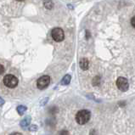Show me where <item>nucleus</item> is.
I'll list each match as a JSON object with an SVG mask.
<instances>
[{
	"label": "nucleus",
	"mask_w": 135,
	"mask_h": 135,
	"mask_svg": "<svg viewBox=\"0 0 135 135\" xmlns=\"http://www.w3.org/2000/svg\"><path fill=\"white\" fill-rule=\"evenodd\" d=\"M60 135H70L69 134V132L66 130H62L61 132L60 133Z\"/></svg>",
	"instance_id": "nucleus-11"
},
{
	"label": "nucleus",
	"mask_w": 135,
	"mask_h": 135,
	"mask_svg": "<svg viewBox=\"0 0 135 135\" xmlns=\"http://www.w3.org/2000/svg\"><path fill=\"white\" fill-rule=\"evenodd\" d=\"M16 1H19V2H21V1H24V0H16Z\"/></svg>",
	"instance_id": "nucleus-17"
},
{
	"label": "nucleus",
	"mask_w": 135,
	"mask_h": 135,
	"mask_svg": "<svg viewBox=\"0 0 135 135\" xmlns=\"http://www.w3.org/2000/svg\"><path fill=\"white\" fill-rule=\"evenodd\" d=\"M131 24H132L133 27L134 28V27H135V17H134V16H133L132 19H131Z\"/></svg>",
	"instance_id": "nucleus-12"
},
{
	"label": "nucleus",
	"mask_w": 135,
	"mask_h": 135,
	"mask_svg": "<svg viewBox=\"0 0 135 135\" xmlns=\"http://www.w3.org/2000/svg\"><path fill=\"white\" fill-rule=\"evenodd\" d=\"M30 121H31V118L30 117H27V118L24 119V120H23L21 122V126L22 127V128H26V127H27L29 125Z\"/></svg>",
	"instance_id": "nucleus-9"
},
{
	"label": "nucleus",
	"mask_w": 135,
	"mask_h": 135,
	"mask_svg": "<svg viewBox=\"0 0 135 135\" xmlns=\"http://www.w3.org/2000/svg\"><path fill=\"white\" fill-rule=\"evenodd\" d=\"M88 66H89V62H88V60L86 58H83V59L81 60L80 61V67L83 69V70H88Z\"/></svg>",
	"instance_id": "nucleus-6"
},
{
	"label": "nucleus",
	"mask_w": 135,
	"mask_h": 135,
	"mask_svg": "<svg viewBox=\"0 0 135 135\" xmlns=\"http://www.w3.org/2000/svg\"><path fill=\"white\" fill-rule=\"evenodd\" d=\"M44 5L47 9H52L54 8V3L51 0H44Z\"/></svg>",
	"instance_id": "nucleus-7"
},
{
	"label": "nucleus",
	"mask_w": 135,
	"mask_h": 135,
	"mask_svg": "<svg viewBox=\"0 0 135 135\" xmlns=\"http://www.w3.org/2000/svg\"><path fill=\"white\" fill-rule=\"evenodd\" d=\"M50 83V78L49 76H41V78L37 80V88H39V89H44V88H47L49 86V84Z\"/></svg>",
	"instance_id": "nucleus-5"
},
{
	"label": "nucleus",
	"mask_w": 135,
	"mask_h": 135,
	"mask_svg": "<svg viewBox=\"0 0 135 135\" xmlns=\"http://www.w3.org/2000/svg\"><path fill=\"white\" fill-rule=\"evenodd\" d=\"M117 88L120 89L121 91L125 92L129 88V83H128V81L125 78H122V76H120L118 78L117 80Z\"/></svg>",
	"instance_id": "nucleus-4"
},
{
	"label": "nucleus",
	"mask_w": 135,
	"mask_h": 135,
	"mask_svg": "<svg viewBox=\"0 0 135 135\" xmlns=\"http://www.w3.org/2000/svg\"><path fill=\"white\" fill-rule=\"evenodd\" d=\"M3 104H4V100H3L1 97H0V106L3 105Z\"/></svg>",
	"instance_id": "nucleus-15"
},
{
	"label": "nucleus",
	"mask_w": 135,
	"mask_h": 135,
	"mask_svg": "<svg viewBox=\"0 0 135 135\" xmlns=\"http://www.w3.org/2000/svg\"><path fill=\"white\" fill-rule=\"evenodd\" d=\"M3 83H4V85L6 87L13 88L17 86L18 79L16 76H15L14 75L8 74V75L4 76V78H3Z\"/></svg>",
	"instance_id": "nucleus-2"
},
{
	"label": "nucleus",
	"mask_w": 135,
	"mask_h": 135,
	"mask_svg": "<svg viewBox=\"0 0 135 135\" xmlns=\"http://www.w3.org/2000/svg\"><path fill=\"white\" fill-rule=\"evenodd\" d=\"M51 35H52L53 39L55 42H61V41H63L64 38H65L64 31L61 28H59V27H56L55 29H53L52 32H51Z\"/></svg>",
	"instance_id": "nucleus-3"
},
{
	"label": "nucleus",
	"mask_w": 135,
	"mask_h": 135,
	"mask_svg": "<svg viewBox=\"0 0 135 135\" xmlns=\"http://www.w3.org/2000/svg\"><path fill=\"white\" fill-rule=\"evenodd\" d=\"M90 111L88 110H82L76 115V121L80 125L85 124L90 119Z\"/></svg>",
	"instance_id": "nucleus-1"
},
{
	"label": "nucleus",
	"mask_w": 135,
	"mask_h": 135,
	"mask_svg": "<svg viewBox=\"0 0 135 135\" xmlns=\"http://www.w3.org/2000/svg\"><path fill=\"white\" fill-rule=\"evenodd\" d=\"M3 71H4V67L3 66V65L0 64V75H2Z\"/></svg>",
	"instance_id": "nucleus-13"
},
{
	"label": "nucleus",
	"mask_w": 135,
	"mask_h": 135,
	"mask_svg": "<svg viewBox=\"0 0 135 135\" xmlns=\"http://www.w3.org/2000/svg\"><path fill=\"white\" fill-rule=\"evenodd\" d=\"M10 135H22V134L20 133H11Z\"/></svg>",
	"instance_id": "nucleus-16"
},
{
	"label": "nucleus",
	"mask_w": 135,
	"mask_h": 135,
	"mask_svg": "<svg viewBox=\"0 0 135 135\" xmlns=\"http://www.w3.org/2000/svg\"><path fill=\"white\" fill-rule=\"evenodd\" d=\"M30 129L32 130V131H36V130L37 129V126H34V125H33V126L31 127Z\"/></svg>",
	"instance_id": "nucleus-14"
},
{
	"label": "nucleus",
	"mask_w": 135,
	"mask_h": 135,
	"mask_svg": "<svg viewBox=\"0 0 135 135\" xmlns=\"http://www.w3.org/2000/svg\"><path fill=\"white\" fill-rule=\"evenodd\" d=\"M71 79V78L70 75H65L62 78V80H61V84H63V85H67V84L70 83Z\"/></svg>",
	"instance_id": "nucleus-8"
},
{
	"label": "nucleus",
	"mask_w": 135,
	"mask_h": 135,
	"mask_svg": "<svg viewBox=\"0 0 135 135\" xmlns=\"http://www.w3.org/2000/svg\"><path fill=\"white\" fill-rule=\"evenodd\" d=\"M26 107L24 105H20L17 107V111L20 115H23L26 112Z\"/></svg>",
	"instance_id": "nucleus-10"
}]
</instances>
